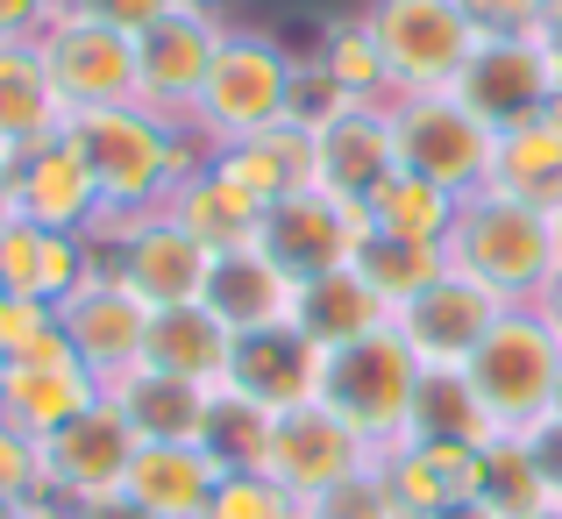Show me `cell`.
<instances>
[{"label": "cell", "mask_w": 562, "mask_h": 519, "mask_svg": "<svg viewBox=\"0 0 562 519\" xmlns=\"http://www.w3.org/2000/svg\"><path fill=\"white\" fill-rule=\"evenodd\" d=\"M527 36H535L541 50H549V65L562 71V0H541V8H535V22H527Z\"/></svg>", "instance_id": "44"}, {"label": "cell", "mask_w": 562, "mask_h": 519, "mask_svg": "<svg viewBox=\"0 0 562 519\" xmlns=\"http://www.w3.org/2000/svg\"><path fill=\"white\" fill-rule=\"evenodd\" d=\"M456 100L506 136V128H520V122H535V114L555 108L562 100V71L549 65V50H541L527 29H484L470 71L456 79Z\"/></svg>", "instance_id": "12"}, {"label": "cell", "mask_w": 562, "mask_h": 519, "mask_svg": "<svg viewBox=\"0 0 562 519\" xmlns=\"http://www.w3.org/2000/svg\"><path fill=\"white\" fill-rule=\"evenodd\" d=\"M378 498L384 519H441L484 498V449L449 435H413L378 455Z\"/></svg>", "instance_id": "13"}, {"label": "cell", "mask_w": 562, "mask_h": 519, "mask_svg": "<svg viewBox=\"0 0 562 519\" xmlns=\"http://www.w3.org/2000/svg\"><path fill=\"white\" fill-rule=\"evenodd\" d=\"M484 420V449L492 441H527L562 413V342L541 328L527 306H513L456 370Z\"/></svg>", "instance_id": "2"}, {"label": "cell", "mask_w": 562, "mask_h": 519, "mask_svg": "<svg viewBox=\"0 0 562 519\" xmlns=\"http://www.w3.org/2000/svg\"><path fill=\"white\" fill-rule=\"evenodd\" d=\"M527 449H535V470H541V484H549V492L562 498V413L549 427H541V435H527Z\"/></svg>", "instance_id": "42"}, {"label": "cell", "mask_w": 562, "mask_h": 519, "mask_svg": "<svg viewBox=\"0 0 562 519\" xmlns=\"http://www.w3.org/2000/svg\"><path fill=\"white\" fill-rule=\"evenodd\" d=\"M384 300L371 285H363V271L349 263V271H328L314 278V285H300V300H292V328L306 335L314 349H335V342H357V335L384 328Z\"/></svg>", "instance_id": "31"}, {"label": "cell", "mask_w": 562, "mask_h": 519, "mask_svg": "<svg viewBox=\"0 0 562 519\" xmlns=\"http://www.w3.org/2000/svg\"><path fill=\"white\" fill-rule=\"evenodd\" d=\"M65 519H157V512H143L136 498H86V506H65Z\"/></svg>", "instance_id": "45"}, {"label": "cell", "mask_w": 562, "mask_h": 519, "mask_svg": "<svg viewBox=\"0 0 562 519\" xmlns=\"http://www.w3.org/2000/svg\"><path fill=\"white\" fill-rule=\"evenodd\" d=\"M165 214L179 221V228L206 249V257L249 249V242H257V228H263V200L243 185V178H228V165H221V157H206L200 171H186L179 185H171Z\"/></svg>", "instance_id": "21"}, {"label": "cell", "mask_w": 562, "mask_h": 519, "mask_svg": "<svg viewBox=\"0 0 562 519\" xmlns=\"http://www.w3.org/2000/svg\"><path fill=\"white\" fill-rule=\"evenodd\" d=\"M93 228L114 235V263H108V271L122 278L150 314L206 300V271H214V257H206L171 214H100Z\"/></svg>", "instance_id": "10"}, {"label": "cell", "mask_w": 562, "mask_h": 519, "mask_svg": "<svg viewBox=\"0 0 562 519\" xmlns=\"http://www.w3.org/2000/svg\"><path fill=\"white\" fill-rule=\"evenodd\" d=\"M321 519H342V512H321Z\"/></svg>", "instance_id": "52"}, {"label": "cell", "mask_w": 562, "mask_h": 519, "mask_svg": "<svg viewBox=\"0 0 562 519\" xmlns=\"http://www.w3.org/2000/svg\"><path fill=\"white\" fill-rule=\"evenodd\" d=\"M65 349V320L50 300H22V292H0V363L14 356H50Z\"/></svg>", "instance_id": "38"}, {"label": "cell", "mask_w": 562, "mask_h": 519, "mask_svg": "<svg viewBox=\"0 0 562 519\" xmlns=\"http://www.w3.org/2000/svg\"><path fill=\"white\" fill-rule=\"evenodd\" d=\"M143 435L122 420L114 398L86 406L79 420H65L50 441H43V477H50L57 506H86V498H114L128 484V463H136Z\"/></svg>", "instance_id": "15"}, {"label": "cell", "mask_w": 562, "mask_h": 519, "mask_svg": "<svg viewBox=\"0 0 562 519\" xmlns=\"http://www.w3.org/2000/svg\"><path fill=\"white\" fill-rule=\"evenodd\" d=\"M292 300H300V285H292V278L278 271V263L263 257L257 242L214 257V271H206V306H214V314L228 320L235 335L292 328Z\"/></svg>", "instance_id": "25"}, {"label": "cell", "mask_w": 562, "mask_h": 519, "mask_svg": "<svg viewBox=\"0 0 562 519\" xmlns=\"http://www.w3.org/2000/svg\"><path fill=\"white\" fill-rule=\"evenodd\" d=\"M8 221H22V206H14V157H0V228Z\"/></svg>", "instance_id": "47"}, {"label": "cell", "mask_w": 562, "mask_h": 519, "mask_svg": "<svg viewBox=\"0 0 562 519\" xmlns=\"http://www.w3.org/2000/svg\"><path fill=\"white\" fill-rule=\"evenodd\" d=\"M43 50V71H50L57 100H65V122L71 114H93V108H128L143 86L136 71V36H122L114 22L86 8H65L50 29L36 36Z\"/></svg>", "instance_id": "9"}, {"label": "cell", "mask_w": 562, "mask_h": 519, "mask_svg": "<svg viewBox=\"0 0 562 519\" xmlns=\"http://www.w3.org/2000/svg\"><path fill=\"white\" fill-rule=\"evenodd\" d=\"M392 128H398V171L427 178V185L477 200L492 185L498 165V128L484 114H470L456 93H413L392 100Z\"/></svg>", "instance_id": "8"}, {"label": "cell", "mask_w": 562, "mask_h": 519, "mask_svg": "<svg viewBox=\"0 0 562 519\" xmlns=\"http://www.w3.org/2000/svg\"><path fill=\"white\" fill-rule=\"evenodd\" d=\"M100 398H108V384L71 356V342L50 349V356H14V363H0V420L36 435V441H50L57 427L79 420Z\"/></svg>", "instance_id": "19"}, {"label": "cell", "mask_w": 562, "mask_h": 519, "mask_svg": "<svg viewBox=\"0 0 562 519\" xmlns=\"http://www.w3.org/2000/svg\"><path fill=\"white\" fill-rule=\"evenodd\" d=\"M221 477H228V470L206 455V441H143L136 463H128L122 498H136V506L157 512V519H200L214 506Z\"/></svg>", "instance_id": "24"}, {"label": "cell", "mask_w": 562, "mask_h": 519, "mask_svg": "<svg viewBox=\"0 0 562 519\" xmlns=\"http://www.w3.org/2000/svg\"><path fill=\"white\" fill-rule=\"evenodd\" d=\"M65 136L86 150V165H93V178H100V200H108V214H165L171 185L214 157L200 136H192V128L165 122V114H150L143 100H128V108L71 114Z\"/></svg>", "instance_id": "1"}, {"label": "cell", "mask_w": 562, "mask_h": 519, "mask_svg": "<svg viewBox=\"0 0 562 519\" xmlns=\"http://www.w3.org/2000/svg\"><path fill=\"white\" fill-rule=\"evenodd\" d=\"M108 398L122 406V420L136 427L143 441H206V420H214V392H206V384L165 377V370H150V363L114 377Z\"/></svg>", "instance_id": "26"}, {"label": "cell", "mask_w": 562, "mask_h": 519, "mask_svg": "<svg viewBox=\"0 0 562 519\" xmlns=\"http://www.w3.org/2000/svg\"><path fill=\"white\" fill-rule=\"evenodd\" d=\"M363 242H371V214L349 206V200H328L321 185L263 206V228H257V249L292 278V285H314V278H328V271H349Z\"/></svg>", "instance_id": "11"}, {"label": "cell", "mask_w": 562, "mask_h": 519, "mask_svg": "<svg viewBox=\"0 0 562 519\" xmlns=\"http://www.w3.org/2000/svg\"><path fill=\"white\" fill-rule=\"evenodd\" d=\"M357 271L363 285L384 300V314H398L406 300H420L435 278H449V249H427V242H392V235H371L357 249Z\"/></svg>", "instance_id": "33"}, {"label": "cell", "mask_w": 562, "mask_h": 519, "mask_svg": "<svg viewBox=\"0 0 562 519\" xmlns=\"http://www.w3.org/2000/svg\"><path fill=\"white\" fill-rule=\"evenodd\" d=\"M555 242H562V214H555Z\"/></svg>", "instance_id": "51"}, {"label": "cell", "mask_w": 562, "mask_h": 519, "mask_svg": "<svg viewBox=\"0 0 562 519\" xmlns=\"http://www.w3.org/2000/svg\"><path fill=\"white\" fill-rule=\"evenodd\" d=\"M228 178H243L263 206L292 200V192H314L321 185V165H314V122H278L263 136H243L228 150H214Z\"/></svg>", "instance_id": "29"}, {"label": "cell", "mask_w": 562, "mask_h": 519, "mask_svg": "<svg viewBox=\"0 0 562 519\" xmlns=\"http://www.w3.org/2000/svg\"><path fill=\"white\" fill-rule=\"evenodd\" d=\"M363 214H371V235L449 249L463 200H456V192H441V185H427V178H413V171H392V178H384V185L371 192V200H363Z\"/></svg>", "instance_id": "32"}, {"label": "cell", "mask_w": 562, "mask_h": 519, "mask_svg": "<svg viewBox=\"0 0 562 519\" xmlns=\"http://www.w3.org/2000/svg\"><path fill=\"white\" fill-rule=\"evenodd\" d=\"M314 370H321V349L300 328H263V335H243L228 392L257 398L263 413H285L300 398H314Z\"/></svg>", "instance_id": "27"}, {"label": "cell", "mask_w": 562, "mask_h": 519, "mask_svg": "<svg viewBox=\"0 0 562 519\" xmlns=\"http://www.w3.org/2000/svg\"><path fill=\"white\" fill-rule=\"evenodd\" d=\"M65 128V100H57L50 71H43L36 43H0V157H22Z\"/></svg>", "instance_id": "28"}, {"label": "cell", "mask_w": 562, "mask_h": 519, "mask_svg": "<svg viewBox=\"0 0 562 519\" xmlns=\"http://www.w3.org/2000/svg\"><path fill=\"white\" fill-rule=\"evenodd\" d=\"M300 57L263 29H221L214 71H206L200 100H192V136L206 150H228L243 136H263L278 122H300Z\"/></svg>", "instance_id": "3"}, {"label": "cell", "mask_w": 562, "mask_h": 519, "mask_svg": "<svg viewBox=\"0 0 562 519\" xmlns=\"http://www.w3.org/2000/svg\"><path fill=\"white\" fill-rule=\"evenodd\" d=\"M363 29H371L384 79H392V100L413 93H456V79L470 71L484 29L463 0H371L363 8Z\"/></svg>", "instance_id": "6"}, {"label": "cell", "mask_w": 562, "mask_h": 519, "mask_svg": "<svg viewBox=\"0 0 562 519\" xmlns=\"http://www.w3.org/2000/svg\"><path fill=\"white\" fill-rule=\"evenodd\" d=\"M57 22V0H0V43H36Z\"/></svg>", "instance_id": "41"}, {"label": "cell", "mask_w": 562, "mask_h": 519, "mask_svg": "<svg viewBox=\"0 0 562 519\" xmlns=\"http://www.w3.org/2000/svg\"><path fill=\"white\" fill-rule=\"evenodd\" d=\"M562 242H555V214L527 200H506V192L484 185L477 200H463L449 235V271L477 278L484 292H498L506 306H535V292L555 278Z\"/></svg>", "instance_id": "5"}, {"label": "cell", "mask_w": 562, "mask_h": 519, "mask_svg": "<svg viewBox=\"0 0 562 519\" xmlns=\"http://www.w3.org/2000/svg\"><path fill=\"white\" fill-rule=\"evenodd\" d=\"M492 192L527 200L541 214H562V100L535 122L498 136V165H492Z\"/></svg>", "instance_id": "30"}, {"label": "cell", "mask_w": 562, "mask_h": 519, "mask_svg": "<svg viewBox=\"0 0 562 519\" xmlns=\"http://www.w3.org/2000/svg\"><path fill=\"white\" fill-rule=\"evenodd\" d=\"M0 519H22V506H14V498H0Z\"/></svg>", "instance_id": "50"}, {"label": "cell", "mask_w": 562, "mask_h": 519, "mask_svg": "<svg viewBox=\"0 0 562 519\" xmlns=\"http://www.w3.org/2000/svg\"><path fill=\"white\" fill-rule=\"evenodd\" d=\"M93 271L100 263L86 235H57V228H36V221H8L0 228V292L65 306Z\"/></svg>", "instance_id": "23"}, {"label": "cell", "mask_w": 562, "mask_h": 519, "mask_svg": "<svg viewBox=\"0 0 562 519\" xmlns=\"http://www.w3.org/2000/svg\"><path fill=\"white\" fill-rule=\"evenodd\" d=\"M200 519H321L314 498L285 492L278 477H263V470H228L214 492V506H206Z\"/></svg>", "instance_id": "36"}, {"label": "cell", "mask_w": 562, "mask_h": 519, "mask_svg": "<svg viewBox=\"0 0 562 519\" xmlns=\"http://www.w3.org/2000/svg\"><path fill=\"white\" fill-rule=\"evenodd\" d=\"M527 519H562V498H549V506H535Z\"/></svg>", "instance_id": "49"}, {"label": "cell", "mask_w": 562, "mask_h": 519, "mask_svg": "<svg viewBox=\"0 0 562 519\" xmlns=\"http://www.w3.org/2000/svg\"><path fill=\"white\" fill-rule=\"evenodd\" d=\"M420 384H427V363L406 349V335H398L392 320L371 328V335H357V342L321 349V370H314V398L328 413H342L378 455L398 449V441H413Z\"/></svg>", "instance_id": "4"}, {"label": "cell", "mask_w": 562, "mask_h": 519, "mask_svg": "<svg viewBox=\"0 0 562 519\" xmlns=\"http://www.w3.org/2000/svg\"><path fill=\"white\" fill-rule=\"evenodd\" d=\"M463 8L477 14V29H527L541 0H463Z\"/></svg>", "instance_id": "43"}, {"label": "cell", "mask_w": 562, "mask_h": 519, "mask_svg": "<svg viewBox=\"0 0 562 519\" xmlns=\"http://www.w3.org/2000/svg\"><path fill=\"white\" fill-rule=\"evenodd\" d=\"M235 349L243 335L214 314V306H165L150 314V342H143V363L165 370V377H186V384H206V392H228L235 377Z\"/></svg>", "instance_id": "22"}, {"label": "cell", "mask_w": 562, "mask_h": 519, "mask_svg": "<svg viewBox=\"0 0 562 519\" xmlns=\"http://www.w3.org/2000/svg\"><path fill=\"white\" fill-rule=\"evenodd\" d=\"M0 498H14V506H43V498H50L43 441L22 435V427H8V420H0Z\"/></svg>", "instance_id": "39"}, {"label": "cell", "mask_w": 562, "mask_h": 519, "mask_svg": "<svg viewBox=\"0 0 562 519\" xmlns=\"http://www.w3.org/2000/svg\"><path fill=\"white\" fill-rule=\"evenodd\" d=\"M314 165L328 200L363 206L384 178L398 171V128H392V100H335L314 114Z\"/></svg>", "instance_id": "14"}, {"label": "cell", "mask_w": 562, "mask_h": 519, "mask_svg": "<svg viewBox=\"0 0 562 519\" xmlns=\"http://www.w3.org/2000/svg\"><path fill=\"white\" fill-rule=\"evenodd\" d=\"M549 498L555 492L541 484L527 441H492V449H484V506H492L498 519H527L535 506H549Z\"/></svg>", "instance_id": "35"}, {"label": "cell", "mask_w": 562, "mask_h": 519, "mask_svg": "<svg viewBox=\"0 0 562 519\" xmlns=\"http://www.w3.org/2000/svg\"><path fill=\"white\" fill-rule=\"evenodd\" d=\"M221 29H228V22H214V14H200V8H179V14H165L157 29H143V36H136V71H143L136 100H143V108L165 114V122H179V128L192 122V100H200L206 71H214Z\"/></svg>", "instance_id": "17"}, {"label": "cell", "mask_w": 562, "mask_h": 519, "mask_svg": "<svg viewBox=\"0 0 562 519\" xmlns=\"http://www.w3.org/2000/svg\"><path fill=\"white\" fill-rule=\"evenodd\" d=\"M263 477H278L285 492L314 498V506H335L342 492L378 477V449L342 420L328 413L321 398H300V406L271 413V435H263Z\"/></svg>", "instance_id": "7"}, {"label": "cell", "mask_w": 562, "mask_h": 519, "mask_svg": "<svg viewBox=\"0 0 562 519\" xmlns=\"http://www.w3.org/2000/svg\"><path fill=\"white\" fill-rule=\"evenodd\" d=\"M71 8H86V14H100V22H114L122 36H143V29H157L165 14H179L186 0H71Z\"/></svg>", "instance_id": "40"}, {"label": "cell", "mask_w": 562, "mask_h": 519, "mask_svg": "<svg viewBox=\"0 0 562 519\" xmlns=\"http://www.w3.org/2000/svg\"><path fill=\"white\" fill-rule=\"evenodd\" d=\"M506 314H513V306L498 300V292H484L477 278L449 271V278H435L420 300L398 306L392 328L406 335V349L420 356L427 370H463V363H470V349H477Z\"/></svg>", "instance_id": "16"}, {"label": "cell", "mask_w": 562, "mask_h": 519, "mask_svg": "<svg viewBox=\"0 0 562 519\" xmlns=\"http://www.w3.org/2000/svg\"><path fill=\"white\" fill-rule=\"evenodd\" d=\"M321 71H328V86L342 100H392V79H384V57H378L371 29H363V14L328 29V43H321Z\"/></svg>", "instance_id": "34"}, {"label": "cell", "mask_w": 562, "mask_h": 519, "mask_svg": "<svg viewBox=\"0 0 562 519\" xmlns=\"http://www.w3.org/2000/svg\"><path fill=\"white\" fill-rule=\"evenodd\" d=\"M14 206H22V221L57 228V235H86L100 214H108L100 178H93L86 150L65 136V128H57L50 143H36V150L14 157Z\"/></svg>", "instance_id": "20"}, {"label": "cell", "mask_w": 562, "mask_h": 519, "mask_svg": "<svg viewBox=\"0 0 562 519\" xmlns=\"http://www.w3.org/2000/svg\"><path fill=\"white\" fill-rule=\"evenodd\" d=\"M527 314H535V320H541V328H549V335H555V342H562V263H555V278H549V285H541V292H535V306H527Z\"/></svg>", "instance_id": "46"}, {"label": "cell", "mask_w": 562, "mask_h": 519, "mask_svg": "<svg viewBox=\"0 0 562 519\" xmlns=\"http://www.w3.org/2000/svg\"><path fill=\"white\" fill-rule=\"evenodd\" d=\"M263 435H271V413L243 392H214V420H206V455L221 470H257L263 463Z\"/></svg>", "instance_id": "37"}, {"label": "cell", "mask_w": 562, "mask_h": 519, "mask_svg": "<svg viewBox=\"0 0 562 519\" xmlns=\"http://www.w3.org/2000/svg\"><path fill=\"white\" fill-rule=\"evenodd\" d=\"M186 8H200V14H214V22H228V8H235V0H186Z\"/></svg>", "instance_id": "48"}, {"label": "cell", "mask_w": 562, "mask_h": 519, "mask_svg": "<svg viewBox=\"0 0 562 519\" xmlns=\"http://www.w3.org/2000/svg\"><path fill=\"white\" fill-rule=\"evenodd\" d=\"M57 320H65L71 356H79L100 384L128 377V370L143 363V342H150V306H143L114 271H93V278H86V285L57 306Z\"/></svg>", "instance_id": "18"}]
</instances>
